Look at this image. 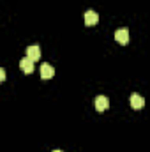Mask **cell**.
I'll return each mask as SVG.
<instances>
[{
	"label": "cell",
	"instance_id": "2",
	"mask_svg": "<svg viewBox=\"0 0 150 152\" xmlns=\"http://www.w3.org/2000/svg\"><path fill=\"white\" fill-rule=\"evenodd\" d=\"M27 58H30L32 62H37L41 58V48L37 44H32V46L27 48Z\"/></svg>",
	"mask_w": 150,
	"mask_h": 152
},
{
	"label": "cell",
	"instance_id": "1",
	"mask_svg": "<svg viewBox=\"0 0 150 152\" xmlns=\"http://www.w3.org/2000/svg\"><path fill=\"white\" fill-rule=\"evenodd\" d=\"M94 108H95L97 112L108 110V108H110V99H108L106 96H97V97L94 99Z\"/></svg>",
	"mask_w": 150,
	"mask_h": 152
},
{
	"label": "cell",
	"instance_id": "3",
	"mask_svg": "<svg viewBox=\"0 0 150 152\" xmlns=\"http://www.w3.org/2000/svg\"><path fill=\"white\" fill-rule=\"evenodd\" d=\"M115 39H117V42L118 44H127L129 42V30L127 28H118L117 32H115Z\"/></svg>",
	"mask_w": 150,
	"mask_h": 152
},
{
	"label": "cell",
	"instance_id": "9",
	"mask_svg": "<svg viewBox=\"0 0 150 152\" xmlns=\"http://www.w3.org/2000/svg\"><path fill=\"white\" fill-rule=\"evenodd\" d=\"M53 152H62V151H53Z\"/></svg>",
	"mask_w": 150,
	"mask_h": 152
},
{
	"label": "cell",
	"instance_id": "4",
	"mask_svg": "<svg viewBox=\"0 0 150 152\" xmlns=\"http://www.w3.org/2000/svg\"><path fill=\"white\" fill-rule=\"evenodd\" d=\"M99 21V14L95 11H87L85 12V25L87 27H92V25H97Z\"/></svg>",
	"mask_w": 150,
	"mask_h": 152
},
{
	"label": "cell",
	"instance_id": "7",
	"mask_svg": "<svg viewBox=\"0 0 150 152\" xmlns=\"http://www.w3.org/2000/svg\"><path fill=\"white\" fill-rule=\"evenodd\" d=\"M131 106H133L134 110H141V108L145 106V99H143L140 94H133V96H131Z\"/></svg>",
	"mask_w": 150,
	"mask_h": 152
},
{
	"label": "cell",
	"instance_id": "8",
	"mask_svg": "<svg viewBox=\"0 0 150 152\" xmlns=\"http://www.w3.org/2000/svg\"><path fill=\"white\" fill-rule=\"evenodd\" d=\"M4 80H5V71H4V69L0 67V83H2Z\"/></svg>",
	"mask_w": 150,
	"mask_h": 152
},
{
	"label": "cell",
	"instance_id": "5",
	"mask_svg": "<svg viewBox=\"0 0 150 152\" xmlns=\"http://www.w3.org/2000/svg\"><path fill=\"white\" fill-rule=\"evenodd\" d=\"M53 76H55L53 66H50V64H42V66H41V78H42V80H51Z\"/></svg>",
	"mask_w": 150,
	"mask_h": 152
},
{
	"label": "cell",
	"instance_id": "6",
	"mask_svg": "<svg viewBox=\"0 0 150 152\" xmlns=\"http://www.w3.org/2000/svg\"><path fill=\"white\" fill-rule=\"evenodd\" d=\"M20 69L23 71V73H27V75H30V73H34V62L30 60V58H21L20 60Z\"/></svg>",
	"mask_w": 150,
	"mask_h": 152
}]
</instances>
